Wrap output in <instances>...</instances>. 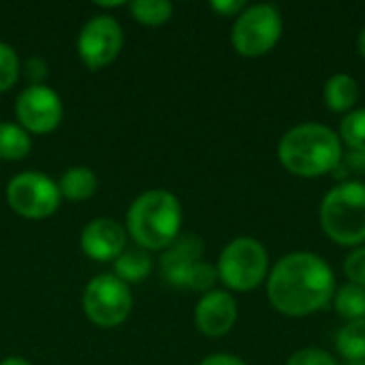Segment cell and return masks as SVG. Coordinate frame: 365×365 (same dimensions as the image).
<instances>
[{
  "mask_svg": "<svg viewBox=\"0 0 365 365\" xmlns=\"http://www.w3.org/2000/svg\"><path fill=\"white\" fill-rule=\"evenodd\" d=\"M336 295V276L329 263L314 252L284 255L267 276V297L276 312L302 319L321 312Z\"/></svg>",
  "mask_w": 365,
  "mask_h": 365,
  "instance_id": "6da1fadb",
  "label": "cell"
},
{
  "mask_svg": "<svg viewBox=\"0 0 365 365\" xmlns=\"http://www.w3.org/2000/svg\"><path fill=\"white\" fill-rule=\"evenodd\" d=\"M340 135L319 122H304L289 128L278 141L280 165L297 178H321L342 163Z\"/></svg>",
  "mask_w": 365,
  "mask_h": 365,
  "instance_id": "7a4b0ae2",
  "label": "cell"
},
{
  "mask_svg": "<svg viewBox=\"0 0 365 365\" xmlns=\"http://www.w3.org/2000/svg\"><path fill=\"white\" fill-rule=\"evenodd\" d=\"M128 235L143 250H165L182 229V205L169 190H148L137 197L126 214Z\"/></svg>",
  "mask_w": 365,
  "mask_h": 365,
  "instance_id": "3957f363",
  "label": "cell"
},
{
  "mask_svg": "<svg viewBox=\"0 0 365 365\" xmlns=\"http://www.w3.org/2000/svg\"><path fill=\"white\" fill-rule=\"evenodd\" d=\"M319 220L325 235L346 248L365 244V184L346 180L334 186L321 201Z\"/></svg>",
  "mask_w": 365,
  "mask_h": 365,
  "instance_id": "277c9868",
  "label": "cell"
},
{
  "mask_svg": "<svg viewBox=\"0 0 365 365\" xmlns=\"http://www.w3.org/2000/svg\"><path fill=\"white\" fill-rule=\"evenodd\" d=\"M216 272L227 289L237 293L255 291L269 276L267 248L255 237H235L220 252Z\"/></svg>",
  "mask_w": 365,
  "mask_h": 365,
  "instance_id": "5b68a950",
  "label": "cell"
},
{
  "mask_svg": "<svg viewBox=\"0 0 365 365\" xmlns=\"http://www.w3.org/2000/svg\"><path fill=\"white\" fill-rule=\"evenodd\" d=\"M282 15L274 4H252L235 17L231 30L233 49L244 58L269 53L282 36Z\"/></svg>",
  "mask_w": 365,
  "mask_h": 365,
  "instance_id": "8992f818",
  "label": "cell"
},
{
  "mask_svg": "<svg viewBox=\"0 0 365 365\" xmlns=\"http://www.w3.org/2000/svg\"><path fill=\"white\" fill-rule=\"evenodd\" d=\"M133 308V293L126 282L113 274H103L90 280L83 291V312L96 327L122 325Z\"/></svg>",
  "mask_w": 365,
  "mask_h": 365,
  "instance_id": "52a82bcc",
  "label": "cell"
},
{
  "mask_svg": "<svg viewBox=\"0 0 365 365\" xmlns=\"http://www.w3.org/2000/svg\"><path fill=\"white\" fill-rule=\"evenodd\" d=\"M58 184L36 171H26L15 175L6 186V201L11 210L24 218L41 220L51 216L60 205Z\"/></svg>",
  "mask_w": 365,
  "mask_h": 365,
  "instance_id": "ba28073f",
  "label": "cell"
},
{
  "mask_svg": "<svg viewBox=\"0 0 365 365\" xmlns=\"http://www.w3.org/2000/svg\"><path fill=\"white\" fill-rule=\"evenodd\" d=\"M122 43V26L109 15H96L81 28L77 38V51L88 68L98 71L120 56Z\"/></svg>",
  "mask_w": 365,
  "mask_h": 365,
  "instance_id": "9c48e42d",
  "label": "cell"
},
{
  "mask_svg": "<svg viewBox=\"0 0 365 365\" xmlns=\"http://www.w3.org/2000/svg\"><path fill=\"white\" fill-rule=\"evenodd\" d=\"M62 113L64 109L60 96L43 83L28 86L15 103V115L21 128L34 135H45L58 128Z\"/></svg>",
  "mask_w": 365,
  "mask_h": 365,
  "instance_id": "30bf717a",
  "label": "cell"
},
{
  "mask_svg": "<svg viewBox=\"0 0 365 365\" xmlns=\"http://www.w3.org/2000/svg\"><path fill=\"white\" fill-rule=\"evenodd\" d=\"M237 321V302L229 291L205 293L195 308V325L207 338L227 336Z\"/></svg>",
  "mask_w": 365,
  "mask_h": 365,
  "instance_id": "8fae6325",
  "label": "cell"
},
{
  "mask_svg": "<svg viewBox=\"0 0 365 365\" xmlns=\"http://www.w3.org/2000/svg\"><path fill=\"white\" fill-rule=\"evenodd\" d=\"M203 250L205 246L199 235L195 233L180 235L160 259V274L165 282H169L175 289H186L192 269L197 267V263H201Z\"/></svg>",
  "mask_w": 365,
  "mask_h": 365,
  "instance_id": "7c38bea8",
  "label": "cell"
},
{
  "mask_svg": "<svg viewBox=\"0 0 365 365\" xmlns=\"http://www.w3.org/2000/svg\"><path fill=\"white\" fill-rule=\"evenodd\" d=\"M126 246V231L113 218H96L81 231V250L94 261H115Z\"/></svg>",
  "mask_w": 365,
  "mask_h": 365,
  "instance_id": "4fadbf2b",
  "label": "cell"
},
{
  "mask_svg": "<svg viewBox=\"0 0 365 365\" xmlns=\"http://www.w3.org/2000/svg\"><path fill=\"white\" fill-rule=\"evenodd\" d=\"M323 98L329 111L334 113H349L359 101V83L349 73H336L325 81Z\"/></svg>",
  "mask_w": 365,
  "mask_h": 365,
  "instance_id": "5bb4252c",
  "label": "cell"
},
{
  "mask_svg": "<svg viewBox=\"0 0 365 365\" xmlns=\"http://www.w3.org/2000/svg\"><path fill=\"white\" fill-rule=\"evenodd\" d=\"M58 188H60V195L64 199H68V201H86L96 192L98 180H96L92 169L73 167V169L64 171V175L60 178Z\"/></svg>",
  "mask_w": 365,
  "mask_h": 365,
  "instance_id": "9a60e30c",
  "label": "cell"
},
{
  "mask_svg": "<svg viewBox=\"0 0 365 365\" xmlns=\"http://www.w3.org/2000/svg\"><path fill=\"white\" fill-rule=\"evenodd\" d=\"M113 276L120 278L122 282H141L150 276L152 272V259L148 255V250L143 248H130L124 250L115 263H113Z\"/></svg>",
  "mask_w": 365,
  "mask_h": 365,
  "instance_id": "2e32d148",
  "label": "cell"
},
{
  "mask_svg": "<svg viewBox=\"0 0 365 365\" xmlns=\"http://www.w3.org/2000/svg\"><path fill=\"white\" fill-rule=\"evenodd\" d=\"M336 349L340 357L351 364L365 361V319L349 321L336 336Z\"/></svg>",
  "mask_w": 365,
  "mask_h": 365,
  "instance_id": "e0dca14e",
  "label": "cell"
},
{
  "mask_svg": "<svg viewBox=\"0 0 365 365\" xmlns=\"http://www.w3.org/2000/svg\"><path fill=\"white\" fill-rule=\"evenodd\" d=\"M30 148H32L30 135L21 126L9 124V122L0 124V158L21 160L28 156Z\"/></svg>",
  "mask_w": 365,
  "mask_h": 365,
  "instance_id": "ac0fdd59",
  "label": "cell"
},
{
  "mask_svg": "<svg viewBox=\"0 0 365 365\" xmlns=\"http://www.w3.org/2000/svg\"><path fill=\"white\" fill-rule=\"evenodd\" d=\"M334 306L346 323L365 319V289L351 282L340 287L334 295Z\"/></svg>",
  "mask_w": 365,
  "mask_h": 365,
  "instance_id": "d6986e66",
  "label": "cell"
},
{
  "mask_svg": "<svg viewBox=\"0 0 365 365\" xmlns=\"http://www.w3.org/2000/svg\"><path fill=\"white\" fill-rule=\"evenodd\" d=\"M340 141L351 150L365 154V107L349 111L340 122Z\"/></svg>",
  "mask_w": 365,
  "mask_h": 365,
  "instance_id": "ffe728a7",
  "label": "cell"
},
{
  "mask_svg": "<svg viewBox=\"0 0 365 365\" xmlns=\"http://www.w3.org/2000/svg\"><path fill=\"white\" fill-rule=\"evenodd\" d=\"M130 15L145 26H160L171 19L173 4L167 0H135L128 4Z\"/></svg>",
  "mask_w": 365,
  "mask_h": 365,
  "instance_id": "44dd1931",
  "label": "cell"
},
{
  "mask_svg": "<svg viewBox=\"0 0 365 365\" xmlns=\"http://www.w3.org/2000/svg\"><path fill=\"white\" fill-rule=\"evenodd\" d=\"M17 77H19L17 51L6 43H0V92L11 90L15 86Z\"/></svg>",
  "mask_w": 365,
  "mask_h": 365,
  "instance_id": "7402d4cb",
  "label": "cell"
},
{
  "mask_svg": "<svg viewBox=\"0 0 365 365\" xmlns=\"http://www.w3.org/2000/svg\"><path fill=\"white\" fill-rule=\"evenodd\" d=\"M216 280H218V272H216V267H212L210 263L201 261V263H197V267L192 269V274H190V278H188L186 289H188V291H199V293H203V295H205V293L214 291Z\"/></svg>",
  "mask_w": 365,
  "mask_h": 365,
  "instance_id": "603a6c76",
  "label": "cell"
},
{
  "mask_svg": "<svg viewBox=\"0 0 365 365\" xmlns=\"http://www.w3.org/2000/svg\"><path fill=\"white\" fill-rule=\"evenodd\" d=\"M342 269H344V276L349 278L351 284H357V287L365 289V244L349 252Z\"/></svg>",
  "mask_w": 365,
  "mask_h": 365,
  "instance_id": "cb8c5ba5",
  "label": "cell"
},
{
  "mask_svg": "<svg viewBox=\"0 0 365 365\" xmlns=\"http://www.w3.org/2000/svg\"><path fill=\"white\" fill-rule=\"evenodd\" d=\"M287 365H338L334 355L323 351V349H314V346H308V349H299L295 351L289 359Z\"/></svg>",
  "mask_w": 365,
  "mask_h": 365,
  "instance_id": "d4e9b609",
  "label": "cell"
},
{
  "mask_svg": "<svg viewBox=\"0 0 365 365\" xmlns=\"http://www.w3.org/2000/svg\"><path fill=\"white\" fill-rule=\"evenodd\" d=\"M246 2L244 0H212L210 2V9L222 17H237L240 13L246 11Z\"/></svg>",
  "mask_w": 365,
  "mask_h": 365,
  "instance_id": "484cf974",
  "label": "cell"
},
{
  "mask_svg": "<svg viewBox=\"0 0 365 365\" xmlns=\"http://www.w3.org/2000/svg\"><path fill=\"white\" fill-rule=\"evenodd\" d=\"M47 75L45 71V62L41 58H30L28 60V79L32 81L30 86H41V79Z\"/></svg>",
  "mask_w": 365,
  "mask_h": 365,
  "instance_id": "4316f807",
  "label": "cell"
},
{
  "mask_svg": "<svg viewBox=\"0 0 365 365\" xmlns=\"http://www.w3.org/2000/svg\"><path fill=\"white\" fill-rule=\"evenodd\" d=\"M199 365H248L246 361H242L240 357L235 355H227V353H216V355H210L205 357Z\"/></svg>",
  "mask_w": 365,
  "mask_h": 365,
  "instance_id": "83f0119b",
  "label": "cell"
},
{
  "mask_svg": "<svg viewBox=\"0 0 365 365\" xmlns=\"http://www.w3.org/2000/svg\"><path fill=\"white\" fill-rule=\"evenodd\" d=\"M357 49H359L361 58H364V60H365V26H364V28H361L359 36H357Z\"/></svg>",
  "mask_w": 365,
  "mask_h": 365,
  "instance_id": "f1b7e54d",
  "label": "cell"
},
{
  "mask_svg": "<svg viewBox=\"0 0 365 365\" xmlns=\"http://www.w3.org/2000/svg\"><path fill=\"white\" fill-rule=\"evenodd\" d=\"M0 365H30L24 357H6V359H2V364Z\"/></svg>",
  "mask_w": 365,
  "mask_h": 365,
  "instance_id": "f546056e",
  "label": "cell"
}]
</instances>
